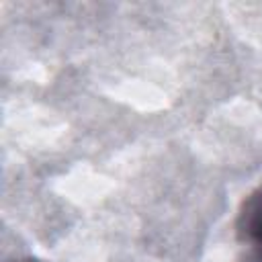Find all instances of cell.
<instances>
[{"mask_svg": "<svg viewBox=\"0 0 262 262\" xmlns=\"http://www.w3.org/2000/svg\"><path fill=\"white\" fill-rule=\"evenodd\" d=\"M25 262H37V260H25Z\"/></svg>", "mask_w": 262, "mask_h": 262, "instance_id": "2", "label": "cell"}, {"mask_svg": "<svg viewBox=\"0 0 262 262\" xmlns=\"http://www.w3.org/2000/svg\"><path fill=\"white\" fill-rule=\"evenodd\" d=\"M237 237L254 262H262V184L246 196L237 215Z\"/></svg>", "mask_w": 262, "mask_h": 262, "instance_id": "1", "label": "cell"}]
</instances>
